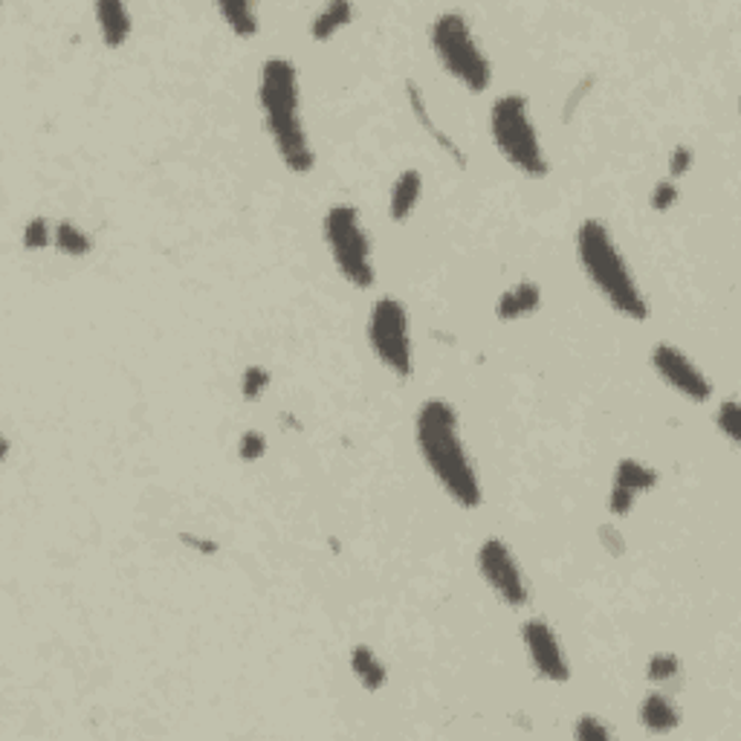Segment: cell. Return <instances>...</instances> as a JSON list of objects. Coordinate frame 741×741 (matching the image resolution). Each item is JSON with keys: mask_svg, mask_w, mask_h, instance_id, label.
Here are the masks:
<instances>
[{"mask_svg": "<svg viewBox=\"0 0 741 741\" xmlns=\"http://www.w3.org/2000/svg\"><path fill=\"white\" fill-rule=\"evenodd\" d=\"M267 449L269 441L261 428H246V432H241V437H237V458L246 461V464H255V461L264 458Z\"/></svg>", "mask_w": 741, "mask_h": 741, "instance_id": "26", "label": "cell"}, {"mask_svg": "<svg viewBox=\"0 0 741 741\" xmlns=\"http://www.w3.org/2000/svg\"><path fill=\"white\" fill-rule=\"evenodd\" d=\"M53 237H55V223L46 221L44 214H35V218H30V221L23 223L21 244L23 250H30V253H44V250H50V246H53Z\"/></svg>", "mask_w": 741, "mask_h": 741, "instance_id": "22", "label": "cell"}, {"mask_svg": "<svg viewBox=\"0 0 741 741\" xmlns=\"http://www.w3.org/2000/svg\"><path fill=\"white\" fill-rule=\"evenodd\" d=\"M414 446L452 505L461 510H478L484 505L481 473L464 441L458 409L449 400L428 398L414 412Z\"/></svg>", "mask_w": 741, "mask_h": 741, "instance_id": "1", "label": "cell"}, {"mask_svg": "<svg viewBox=\"0 0 741 741\" xmlns=\"http://www.w3.org/2000/svg\"><path fill=\"white\" fill-rule=\"evenodd\" d=\"M680 678V657L675 652H655V655L646 660V680L655 684L657 689L669 687Z\"/></svg>", "mask_w": 741, "mask_h": 741, "instance_id": "21", "label": "cell"}, {"mask_svg": "<svg viewBox=\"0 0 741 741\" xmlns=\"http://www.w3.org/2000/svg\"><path fill=\"white\" fill-rule=\"evenodd\" d=\"M348 666H351V675L366 692H382L389 687V666L366 643L353 646L351 655H348Z\"/></svg>", "mask_w": 741, "mask_h": 741, "instance_id": "18", "label": "cell"}, {"mask_svg": "<svg viewBox=\"0 0 741 741\" xmlns=\"http://www.w3.org/2000/svg\"><path fill=\"white\" fill-rule=\"evenodd\" d=\"M692 162H696V154H692V148H689L687 142H678V146L669 151V180H675V183H678L680 177H687L689 171H692Z\"/></svg>", "mask_w": 741, "mask_h": 741, "instance_id": "28", "label": "cell"}, {"mask_svg": "<svg viewBox=\"0 0 741 741\" xmlns=\"http://www.w3.org/2000/svg\"><path fill=\"white\" fill-rule=\"evenodd\" d=\"M684 712H680L678 701L673 696H666L664 689H652L643 696V701L637 703V724L652 735H666L678 730Z\"/></svg>", "mask_w": 741, "mask_h": 741, "instance_id": "12", "label": "cell"}, {"mask_svg": "<svg viewBox=\"0 0 741 741\" xmlns=\"http://www.w3.org/2000/svg\"><path fill=\"white\" fill-rule=\"evenodd\" d=\"M258 107L261 123L284 169L293 174H310L316 169V148L301 116V82L290 59L273 55L261 64Z\"/></svg>", "mask_w": 741, "mask_h": 741, "instance_id": "2", "label": "cell"}, {"mask_svg": "<svg viewBox=\"0 0 741 741\" xmlns=\"http://www.w3.org/2000/svg\"><path fill=\"white\" fill-rule=\"evenodd\" d=\"M652 368H655V374L660 377L666 389H673L687 403L703 405L710 403L712 394H716V385L707 377V371L689 353L680 351L678 345L657 342L652 348Z\"/></svg>", "mask_w": 741, "mask_h": 741, "instance_id": "9", "label": "cell"}, {"mask_svg": "<svg viewBox=\"0 0 741 741\" xmlns=\"http://www.w3.org/2000/svg\"><path fill=\"white\" fill-rule=\"evenodd\" d=\"M573 250H576V264H580L582 276L589 278L596 296L603 298L614 314L628 321L649 319V298L637 282L635 269L628 267L626 255L608 230V223H603L600 218L582 221L573 235Z\"/></svg>", "mask_w": 741, "mask_h": 741, "instance_id": "3", "label": "cell"}, {"mask_svg": "<svg viewBox=\"0 0 741 741\" xmlns=\"http://www.w3.org/2000/svg\"><path fill=\"white\" fill-rule=\"evenodd\" d=\"M357 18V7H353L351 0H334V3H325V7L310 18L307 23V32H310V39L316 44H328L334 41L342 30H348Z\"/></svg>", "mask_w": 741, "mask_h": 741, "instance_id": "17", "label": "cell"}, {"mask_svg": "<svg viewBox=\"0 0 741 741\" xmlns=\"http://www.w3.org/2000/svg\"><path fill=\"white\" fill-rule=\"evenodd\" d=\"M321 241L328 246L330 261L353 290H371L377 284L374 241L362 223L360 209L353 203H334L321 218Z\"/></svg>", "mask_w": 741, "mask_h": 741, "instance_id": "6", "label": "cell"}, {"mask_svg": "<svg viewBox=\"0 0 741 741\" xmlns=\"http://www.w3.org/2000/svg\"><path fill=\"white\" fill-rule=\"evenodd\" d=\"M571 735L580 741H608V739H614V730H612V724L603 719V716L582 712V716H576V721H573Z\"/></svg>", "mask_w": 741, "mask_h": 741, "instance_id": "24", "label": "cell"}, {"mask_svg": "<svg viewBox=\"0 0 741 741\" xmlns=\"http://www.w3.org/2000/svg\"><path fill=\"white\" fill-rule=\"evenodd\" d=\"M712 421H716V428H719L721 435L730 441L733 446H739V435H741V409L735 403V398L721 400L716 414H712Z\"/></svg>", "mask_w": 741, "mask_h": 741, "instance_id": "25", "label": "cell"}, {"mask_svg": "<svg viewBox=\"0 0 741 741\" xmlns=\"http://www.w3.org/2000/svg\"><path fill=\"white\" fill-rule=\"evenodd\" d=\"M678 200H680V189H678V183H675V180H669V177H666V180H657L655 183V189H652V194H649V207L655 209V212H673L675 207H678Z\"/></svg>", "mask_w": 741, "mask_h": 741, "instance_id": "27", "label": "cell"}, {"mask_svg": "<svg viewBox=\"0 0 741 741\" xmlns=\"http://www.w3.org/2000/svg\"><path fill=\"white\" fill-rule=\"evenodd\" d=\"M218 15L230 27L232 35L241 41L255 39L261 32V12L250 0H221L218 3Z\"/></svg>", "mask_w": 741, "mask_h": 741, "instance_id": "19", "label": "cell"}, {"mask_svg": "<svg viewBox=\"0 0 741 741\" xmlns=\"http://www.w3.org/2000/svg\"><path fill=\"white\" fill-rule=\"evenodd\" d=\"M53 250H59L67 258H85V255L93 253V237L76 221H59L55 223Z\"/></svg>", "mask_w": 741, "mask_h": 741, "instance_id": "20", "label": "cell"}, {"mask_svg": "<svg viewBox=\"0 0 741 741\" xmlns=\"http://www.w3.org/2000/svg\"><path fill=\"white\" fill-rule=\"evenodd\" d=\"M428 46L452 82L469 93H487L493 85V62L475 35L473 23L458 9L437 12L428 23Z\"/></svg>", "mask_w": 741, "mask_h": 741, "instance_id": "5", "label": "cell"}, {"mask_svg": "<svg viewBox=\"0 0 741 741\" xmlns=\"http://www.w3.org/2000/svg\"><path fill=\"white\" fill-rule=\"evenodd\" d=\"M539 307H542V287L525 278V282L507 287V290L496 298V319L505 321V325H512V321L536 316L539 314Z\"/></svg>", "mask_w": 741, "mask_h": 741, "instance_id": "14", "label": "cell"}, {"mask_svg": "<svg viewBox=\"0 0 741 741\" xmlns=\"http://www.w3.org/2000/svg\"><path fill=\"white\" fill-rule=\"evenodd\" d=\"M475 568H478V576L481 582L493 591L498 603L519 612V608H528L530 603V582L525 576V568L519 565V559L512 553L510 544L501 539V536H489L478 544L475 551Z\"/></svg>", "mask_w": 741, "mask_h": 741, "instance_id": "8", "label": "cell"}, {"mask_svg": "<svg viewBox=\"0 0 741 741\" xmlns=\"http://www.w3.org/2000/svg\"><path fill=\"white\" fill-rule=\"evenodd\" d=\"M273 385V374H269V368L264 366H246L241 371V398L244 403H261L264 394Z\"/></svg>", "mask_w": 741, "mask_h": 741, "instance_id": "23", "label": "cell"}, {"mask_svg": "<svg viewBox=\"0 0 741 741\" xmlns=\"http://www.w3.org/2000/svg\"><path fill=\"white\" fill-rule=\"evenodd\" d=\"M657 484H660V473L655 466L641 458H620L612 473V487H608L612 519H628L635 512L637 501L655 493Z\"/></svg>", "mask_w": 741, "mask_h": 741, "instance_id": "11", "label": "cell"}, {"mask_svg": "<svg viewBox=\"0 0 741 741\" xmlns=\"http://www.w3.org/2000/svg\"><path fill=\"white\" fill-rule=\"evenodd\" d=\"M405 102H409V107H412L414 119H417V123H421L423 128H426L428 134H432V139H435L437 146H441L446 154H449L452 160H455V166H458V169H466V154L461 151L458 142H455V139H452L449 134H446V130L441 128V125H437V119H435V116H432V110H428L426 93H423V87L417 85V82H412V78L405 82Z\"/></svg>", "mask_w": 741, "mask_h": 741, "instance_id": "15", "label": "cell"}, {"mask_svg": "<svg viewBox=\"0 0 741 741\" xmlns=\"http://www.w3.org/2000/svg\"><path fill=\"white\" fill-rule=\"evenodd\" d=\"M423 198V174L417 169H403L389 189V221L409 223Z\"/></svg>", "mask_w": 741, "mask_h": 741, "instance_id": "16", "label": "cell"}, {"mask_svg": "<svg viewBox=\"0 0 741 741\" xmlns=\"http://www.w3.org/2000/svg\"><path fill=\"white\" fill-rule=\"evenodd\" d=\"M368 348L374 360L389 371L394 380H412L414 377V342L412 319L398 296H380L371 307L366 321Z\"/></svg>", "mask_w": 741, "mask_h": 741, "instance_id": "7", "label": "cell"}, {"mask_svg": "<svg viewBox=\"0 0 741 741\" xmlns=\"http://www.w3.org/2000/svg\"><path fill=\"white\" fill-rule=\"evenodd\" d=\"M180 542H183L186 548H191L194 553H200V557H212V553L221 551V544L214 542V539H207V536H200V533H183V536H180Z\"/></svg>", "mask_w": 741, "mask_h": 741, "instance_id": "29", "label": "cell"}, {"mask_svg": "<svg viewBox=\"0 0 741 741\" xmlns=\"http://www.w3.org/2000/svg\"><path fill=\"white\" fill-rule=\"evenodd\" d=\"M489 137L510 169L530 180L551 174V160L544 151L542 134L536 128L530 99L521 91L501 93L489 107Z\"/></svg>", "mask_w": 741, "mask_h": 741, "instance_id": "4", "label": "cell"}, {"mask_svg": "<svg viewBox=\"0 0 741 741\" xmlns=\"http://www.w3.org/2000/svg\"><path fill=\"white\" fill-rule=\"evenodd\" d=\"M519 641L536 678L548 680V684H568L571 680V660H568L562 637L557 635L551 620L528 617L519 628Z\"/></svg>", "mask_w": 741, "mask_h": 741, "instance_id": "10", "label": "cell"}, {"mask_svg": "<svg viewBox=\"0 0 741 741\" xmlns=\"http://www.w3.org/2000/svg\"><path fill=\"white\" fill-rule=\"evenodd\" d=\"M93 15H96V30H99V39L107 50H119L128 44V39L134 35V15H130L128 3L99 0L93 7Z\"/></svg>", "mask_w": 741, "mask_h": 741, "instance_id": "13", "label": "cell"}]
</instances>
